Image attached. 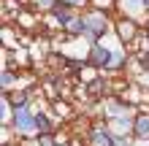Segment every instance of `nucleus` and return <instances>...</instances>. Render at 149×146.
<instances>
[{"instance_id":"2eb2a0df","label":"nucleus","mask_w":149,"mask_h":146,"mask_svg":"<svg viewBox=\"0 0 149 146\" xmlns=\"http://www.w3.org/2000/svg\"><path fill=\"white\" fill-rule=\"evenodd\" d=\"M138 65H141V68H149V54H144V57H138Z\"/></svg>"},{"instance_id":"7ed1b4c3","label":"nucleus","mask_w":149,"mask_h":146,"mask_svg":"<svg viewBox=\"0 0 149 146\" xmlns=\"http://www.w3.org/2000/svg\"><path fill=\"white\" fill-rule=\"evenodd\" d=\"M111 60H114V51L106 49L103 44H95V46L90 49V62H92L95 68H109Z\"/></svg>"},{"instance_id":"39448f33","label":"nucleus","mask_w":149,"mask_h":146,"mask_svg":"<svg viewBox=\"0 0 149 146\" xmlns=\"http://www.w3.org/2000/svg\"><path fill=\"white\" fill-rule=\"evenodd\" d=\"M63 30L68 33V35H81L84 33V16H71V19H68L65 24H63Z\"/></svg>"},{"instance_id":"f3484780","label":"nucleus","mask_w":149,"mask_h":146,"mask_svg":"<svg viewBox=\"0 0 149 146\" xmlns=\"http://www.w3.org/2000/svg\"><path fill=\"white\" fill-rule=\"evenodd\" d=\"M144 6H146V8H149V0H144Z\"/></svg>"},{"instance_id":"ddd939ff","label":"nucleus","mask_w":149,"mask_h":146,"mask_svg":"<svg viewBox=\"0 0 149 146\" xmlns=\"http://www.w3.org/2000/svg\"><path fill=\"white\" fill-rule=\"evenodd\" d=\"M71 8H79V6H87V0H65Z\"/></svg>"},{"instance_id":"f257e3e1","label":"nucleus","mask_w":149,"mask_h":146,"mask_svg":"<svg viewBox=\"0 0 149 146\" xmlns=\"http://www.w3.org/2000/svg\"><path fill=\"white\" fill-rule=\"evenodd\" d=\"M106 30H109V19H106V14L92 11L90 16H84V33L90 35V41H98Z\"/></svg>"},{"instance_id":"9b49d317","label":"nucleus","mask_w":149,"mask_h":146,"mask_svg":"<svg viewBox=\"0 0 149 146\" xmlns=\"http://www.w3.org/2000/svg\"><path fill=\"white\" fill-rule=\"evenodd\" d=\"M103 87H106V81H100V79L90 84V89H92V92H103Z\"/></svg>"},{"instance_id":"0eeeda50","label":"nucleus","mask_w":149,"mask_h":146,"mask_svg":"<svg viewBox=\"0 0 149 146\" xmlns=\"http://www.w3.org/2000/svg\"><path fill=\"white\" fill-rule=\"evenodd\" d=\"M92 141H95V146H111V135L106 130H95L92 133Z\"/></svg>"},{"instance_id":"20e7f679","label":"nucleus","mask_w":149,"mask_h":146,"mask_svg":"<svg viewBox=\"0 0 149 146\" xmlns=\"http://www.w3.org/2000/svg\"><path fill=\"white\" fill-rule=\"evenodd\" d=\"M136 33H138V22H133V19H119L117 22V35L122 41H133Z\"/></svg>"},{"instance_id":"f03ea898","label":"nucleus","mask_w":149,"mask_h":146,"mask_svg":"<svg viewBox=\"0 0 149 146\" xmlns=\"http://www.w3.org/2000/svg\"><path fill=\"white\" fill-rule=\"evenodd\" d=\"M14 125H16V130L19 133H33L36 130V116H33V111L30 106H19V108H14Z\"/></svg>"},{"instance_id":"1a4fd4ad","label":"nucleus","mask_w":149,"mask_h":146,"mask_svg":"<svg viewBox=\"0 0 149 146\" xmlns=\"http://www.w3.org/2000/svg\"><path fill=\"white\" fill-rule=\"evenodd\" d=\"M38 146H54V135H52V133H41Z\"/></svg>"},{"instance_id":"f8f14e48","label":"nucleus","mask_w":149,"mask_h":146,"mask_svg":"<svg viewBox=\"0 0 149 146\" xmlns=\"http://www.w3.org/2000/svg\"><path fill=\"white\" fill-rule=\"evenodd\" d=\"M54 3H57V0H38V6H41V8H49V11L54 8Z\"/></svg>"},{"instance_id":"9d476101","label":"nucleus","mask_w":149,"mask_h":146,"mask_svg":"<svg viewBox=\"0 0 149 146\" xmlns=\"http://www.w3.org/2000/svg\"><path fill=\"white\" fill-rule=\"evenodd\" d=\"M14 84V73H8V71H3V89H8Z\"/></svg>"},{"instance_id":"423d86ee","label":"nucleus","mask_w":149,"mask_h":146,"mask_svg":"<svg viewBox=\"0 0 149 146\" xmlns=\"http://www.w3.org/2000/svg\"><path fill=\"white\" fill-rule=\"evenodd\" d=\"M133 133L138 135V138H149V114L136 116V122H133Z\"/></svg>"},{"instance_id":"4468645a","label":"nucleus","mask_w":149,"mask_h":146,"mask_svg":"<svg viewBox=\"0 0 149 146\" xmlns=\"http://www.w3.org/2000/svg\"><path fill=\"white\" fill-rule=\"evenodd\" d=\"M111 146H127V141H122V138H117V135H111Z\"/></svg>"},{"instance_id":"dca6fc26","label":"nucleus","mask_w":149,"mask_h":146,"mask_svg":"<svg viewBox=\"0 0 149 146\" xmlns=\"http://www.w3.org/2000/svg\"><path fill=\"white\" fill-rule=\"evenodd\" d=\"M19 19H22V24H24V27H30V24H33V19H30V16H27V14H22V16H19Z\"/></svg>"},{"instance_id":"6e6552de","label":"nucleus","mask_w":149,"mask_h":146,"mask_svg":"<svg viewBox=\"0 0 149 146\" xmlns=\"http://www.w3.org/2000/svg\"><path fill=\"white\" fill-rule=\"evenodd\" d=\"M36 125H38V130H41V133H52V122H49L43 114H38V116H36Z\"/></svg>"}]
</instances>
